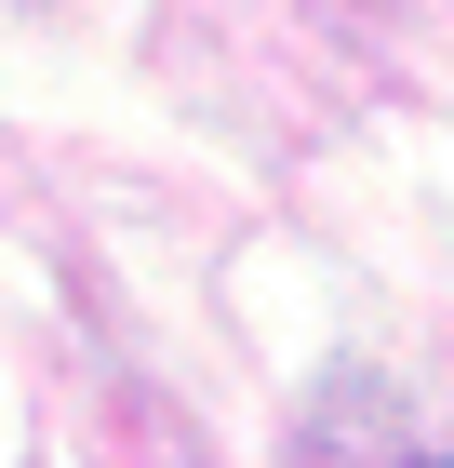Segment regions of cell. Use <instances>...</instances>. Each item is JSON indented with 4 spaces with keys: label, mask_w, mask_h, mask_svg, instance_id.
Listing matches in <instances>:
<instances>
[{
    "label": "cell",
    "mask_w": 454,
    "mask_h": 468,
    "mask_svg": "<svg viewBox=\"0 0 454 468\" xmlns=\"http://www.w3.org/2000/svg\"><path fill=\"white\" fill-rule=\"evenodd\" d=\"M415 468H454V441H441V455H415Z\"/></svg>",
    "instance_id": "6da1fadb"
}]
</instances>
